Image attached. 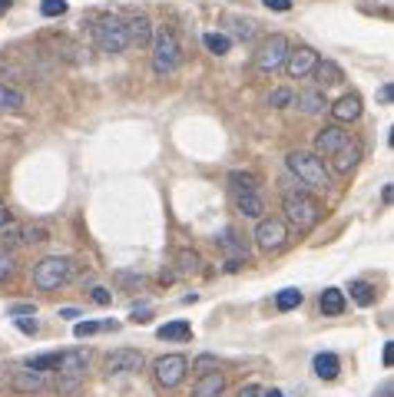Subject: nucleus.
I'll return each mask as SVG.
<instances>
[{"label":"nucleus","mask_w":394,"mask_h":397,"mask_svg":"<svg viewBox=\"0 0 394 397\" xmlns=\"http://www.w3.org/2000/svg\"><path fill=\"white\" fill-rule=\"evenodd\" d=\"M391 358H394V348H391V344H384V351H381V361H384V367H391Z\"/></svg>","instance_id":"49530a36"},{"label":"nucleus","mask_w":394,"mask_h":397,"mask_svg":"<svg viewBox=\"0 0 394 397\" xmlns=\"http://www.w3.org/2000/svg\"><path fill=\"white\" fill-rule=\"evenodd\" d=\"M222 24H229L232 27V33L239 37V40H245V44H252V40H258V24L256 20H245V17H222Z\"/></svg>","instance_id":"5701e85b"},{"label":"nucleus","mask_w":394,"mask_h":397,"mask_svg":"<svg viewBox=\"0 0 394 397\" xmlns=\"http://www.w3.org/2000/svg\"><path fill=\"white\" fill-rule=\"evenodd\" d=\"M348 291H351V298H355L361 308H371V305H375V298H378V295H375V285H371V281H361V278H358V281H351Z\"/></svg>","instance_id":"bb28decb"},{"label":"nucleus","mask_w":394,"mask_h":397,"mask_svg":"<svg viewBox=\"0 0 394 397\" xmlns=\"http://www.w3.org/2000/svg\"><path fill=\"white\" fill-rule=\"evenodd\" d=\"M182 63V46L176 40V33L169 27L152 30V73L156 77H172Z\"/></svg>","instance_id":"20e7f679"},{"label":"nucleus","mask_w":394,"mask_h":397,"mask_svg":"<svg viewBox=\"0 0 394 397\" xmlns=\"http://www.w3.org/2000/svg\"><path fill=\"white\" fill-rule=\"evenodd\" d=\"M312 77L319 80V90H325V86H338V83H345V70H341L334 60H319V66L312 70Z\"/></svg>","instance_id":"a211bd4d"},{"label":"nucleus","mask_w":394,"mask_h":397,"mask_svg":"<svg viewBox=\"0 0 394 397\" xmlns=\"http://www.w3.org/2000/svg\"><path fill=\"white\" fill-rule=\"evenodd\" d=\"M20 242H50V229H44V225H30V229H24L20 232Z\"/></svg>","instance_id":"473e14b6"},{"label":"nucleus","mask_w":394,"mask_h":397,"mask_svg":"<svg viewBox=\"0 0 394 397\" xmlns=\"http://www.w3.org/2000/svg\"><path fill=\"white\" fill-rule=\"evenodd\" d=\"M17 328H20L24 335H37V331H40V324H37V318H17Z\"/></svg>","instance_id":"a19ab883"},{"label":"nucleus","mask_w":394,"mask_h":397,"mask_svg":"<svg viewBox=\"0 0 394 397\" xmlns=\"http://www.w3.org/2000/svg\"><path fill=\"white\" fill-rule=\"evenodd\" d=\"M10 387H14L17 394H40V391L50 387V378H46L44 371H30V367H27V371H17Z\"/></svg>","instance_id":"dca6fc26"},{"label":"nucleus","mask_w":394,"mask_h":397,"mask_svg":"<svg viewBox=\"0 0 394 397\" xmlns=\"http://www.w3.org/2000/svg\"><path fill=\"white\" fill-rule=\"evenodd\" d=\"M93 44L100 53H123L129 50V37H126V20L116 10L93 17Z\"/></svg>","instance_id":"7ed1b4c3"},{"label":"nucleus","mask_w":394,"mask_h":397,"mask_svg":"<svg viewBox=\"0 0 394 397\" xmlns=\"http://www.w3.org/2000/svg\"><path fill=\"white\" fill-rule=\"evenodd\" d=\"M381 397H391V381H388L384 387H381Z\"/></svg>","instance_id":"3c124183"},{"label":"nucleus","mask_w":394,"mask_h":397,"mask_svg":"<svg viewBox=\"0 0 394 397\" xmlns=\"http://www.w3.org/2000/svg\"><path fill=\"white\" fill-rule=\"evenodd\" d=\"M358 159H361V146H358L351 136L341 139V142L332 149V156H328V163H332V169L338 176H348L351 169L358 166Z\"/></svg>","instance_id":"4468645a"},{"label":"nucleus","mask_w":394,"mask_h":397,"mask_svg":"<svg viewBox=\"0 0 394 397\" xmlns=\"http://www.w3.org/2000/svg\"><path fill=\"white\" fill-rule=\"evenodd\" d=\"M295 107L302 109V113H308V116H319L321 109L328 107V100H325V90H319V86H312V90H302L295 100H292Z\"/></svg>","instance_id":"f3484780"},{"label":"nucleus","mask_w":394,"mask_h":397,"mask_svg":"<svg viewBox=\"0 0 394 397\" xmlns=\"http://www.w3.org/2000/svg\"><path fill=\"white\" fill-rule=\"evenodd\" d=\"M226 391V378L213 371V374H202L196 384H192V397H219Z\"/></svg>","instance_id":"6ab92c4d"},{"label":"nucleus","mask_w":394,"mask_h":397,"mask_svg":"<svg viewBox=\"0 0 394 397\" xmlns=\"http://www.w3.org/2000/svg\"><path fill=\"white\" fill-rule=\"evenodd\" d=\"M285 166H288V172L298 179L302 189H319V192H325V189L332 185V176H328V169H325V159H319L312 149H292V153L285 156Z\"/></svg>","instance_id":"f257e3e1"},{"label":"nucleus","mask_w":394,"mask_h":397,"mask_svg":"<svg viewBox=\"0 0 394 397\" xmlns=\"http://www.w3.org/2000/svg\"><path fill=\"white\" fill-rule=\"evenodd\" d=\"M215 242H219V252H222V261H226V272H239L249 261V242L235 229H222V235Z\"/></svg>","instance_id":"6e6552de"},{"label":"nucleus","mask_w":394,"mask_h":397,"mask_svg":"<svg viewBox=\"0 0 394 397\" xmlns=\"http://www.w3.org/2000/svg\"><path fill=\"white\" fill-rule=\"evenodd\" d=\"M302 302H305V295L298 288H282L275 295V308H278V311H292V308H298Z\"/></svg>","instance_id":"c85d7f7f"},{"label":"nucleus","mask_w":394,"mask_h":397,"mask_svg":"<svg viewBox=\"0 0 394 397\" xmlns=\"http://www.w3.org/2000/svg\"><path fill=\"white\" fill-rule=\"evenodd\" d=\"M256 242H258V248H262V252H278V248H285L288 225L282 222V219H258Z\"/></svg>","instance_id":"9d476101"},{"label":"nucleus","mask_w":394,"mask_h":397,"mask_svg":"<svg viewBox=\"0 0 394 397\" xmlns=\"http://www.w3.org/2000/svg\"><path fill=\"white\" fill-rule=\"evenodd\" d=\"M143 351H136V348H120V351H109L107 358H103V371L107 374H136V371H143Z\"/></svg>","instance_id":"9b49d317"},{"label":"nucleus","mask_w":394,"mask_h":397,"mask_svg":"<svg viewBox=\"0 0 394 397\" xmlns=\"http://www.w3.org/2000/svg\"><path fill=\"white\" fill-rule=\"evenodd\" d=\"M129 321H136V324H150V321H152V311H150V308H136V311L129 315Z\"/></svg>","instance_id":"79ce46f5"},{"label":"nucleus","mask_w":394,"mask_h":397,"mask_svg":"<svg viewBox=\"0 0 394 397\" xmlns=\"http://www.w3.org/2000/svg\"><path fill=\"white\" fill-rule=\"evenodd\" d=\"M262 394H265V391H262L258 384H249V387H242V391H239V397H262Z\"/></svg>","instance_id":"c03bdc74"},{"label":"nucleus","mask_w":394,"mask_h":397,"mask_svg":"<svg viewBox=\"0 0 394 397\" xmlns=\"http://www.w3.org/2000/svg\"><path fill=\"white\" fill-rule=\"evenodd\" d=\"M262 3H265L269 10H282V14H285V10H292V0H262Z\"/></svg>","instance_id":"37998d69"},{"label":"nucleus","mask_w":394,"mask_h":397,"mask_svg":"<svg viewBox=\"0 0 394 397\" xmlns=\"http://www.w3.org/2000/svg\"><path fill=\"white\" fill-rule=\"evenodd\" d=\"M262 397H285L282 391H269V394H262Z\"/></svg>","instance_id":"603ef678"},{"label":"nucleus","mask_w":394,"mask_h":397,"mask_svg":"<svg viewBox=\"0 0 394 397\" xmlns=\"http://www.w3.org/2000/svg\"><path fill=\"white\" fill-rule=\"evenodd\" d=\"M60 318H80V311L76 308H60Z\"/></svg>","instance_id":"09e8293b"},{"label":"nucleus","mask_w":394,"mask_h":397,"mask_svg":"<svg viewBox=\"0 0 394 397\" xmlns=\"http://www.w3.org/2000/svg\"><path fill=\"white\" fill-rule=\"evenodd\" d=\"M215 367H219V361H215L213 354H199L196 361H192V371H199V378H202V374H213Z\"/></svg>","instance_id":"f704fd0d"},{"label":"nucleus","mask_w":394,"mask_h":397,"mask_svg":"<svg viewBox=\"0 0 394 397\" xmlns=\"http://www.w3.org/2000/svg\"><path fill=\"white\" fill-rule=\"evenodd\" d=\"M229 189H232L235 196L258 192V176L256 172H245V169H232V172H229Z\"/></svg>","instance_id":"412c9836"},{"label":"nucleus","mask_w":394,"mask_h":397,"mask_svg":"<svg viewBox=\"0 0 394 397\" xmlns=\"http://www.w3.org/2000/svg\"><path fill=\"white\" fill-rule=\"evenodd\" d=\"M288 50H292V44H288V37H282V33H272V37H265V44L258 46L256 53V70L258 73H275V70H282L288 60Z\"/></svg>","instance_id":"423d86ee"},{"label":"nucleus","mask_w":394,"mask_h":397,"mask_svg":"<svg viewBox=\"0 0 394 397\" xmlns=\"http://www.w3.org/2000/svg\"><path fill=\"white\" fill-rule=\"evenodd\" d=\"M319 53L312 50V46H295V50H288V60H285V73L292 80H305L312 77V70L319 66Z\"/></svg>","instance_id":"f8f14e48"},{"label":"nucleus","mask_w":394,"mask_h":397,"mask_svg":"<svg viewBox=\"0 0 394 397\" xmlns=\"http://www.w3.org/2000/svg\"><path fill=\"white\" fill-rule=\"evenodd\" d=\"M321 311H325V315H341V311H345V291L341 288H325L321 291Z\"/></svg>","instance_id":"b1692460"},{"label":"nucleus","mask_w":394,"mask_h":397,"mask_svg":"<svg viewBox=\"0 0 394 397\" xmlns=\"http://www.w3.org/2000/svg\"><path fill=\"white\" fill-rule=\"evenodd\" d=\"M391 100H394V83H381L378 86V103L381 107H391Z\"/></svg>","instance_id":"58836bf2"},{"label":"nucleus","mask_w":394,"mask_h":397,"mask_svg":"<svg viewBox=\"0 0 394 397\" xmlns=\"http://www.w3.org/2000/svg\"><path fill=\"white\" fill-rule=\"evenodd\" d=\"M20 245V229H0V248L3 252H17Z\"/></svg>","instance_id":"72a5a7b5"},{"label":"nucleus","mask_w":394,"mask_h":397,"mask_svg":"<svg viewBox=\"0 0 394 397\" xmlns=\"http://www.w3.org/2000/svg\"><path fill=\"white\" fill-rule=\"evenodd\" d=\"M14 272H17V255H14V252H3V248H0V281L14 278Z\"/></svg>","instance_id":"2f4dec72"},{"label":"nucleus","mask_w":394,"mask_h":397,"mask_svg":"<svg viewBox=\"0 0 394 397\" xmlns=\"http://www.w3.org/2000/svg\"><path fill=\"white\" fill-rule=\"evenodd\" d=\"M123 20H126V37H129V46H136V50H146V46H152V27L150 17L139 14V10H129V14H123Z\"/></svg>","instance_id":"ddd939ff"},{"label":"nucleus","mask_w":394,"mask_h":397,"mask_svg":"<svg viewBox=\"0 0 394 397\" xmlns=\"http://www.w3.org/2000/svg\"><path fill=\"white\" fill-rule=\"evenodd\" d=\"M202 44H206V50L209 53H215V57H222V53H229L232 50V37L222 30H213V33H206L202 37Z\"/></svg>","instance_id":"a878e982"},{"label":"nucleus","mask_w":394,"mask_h":397,"mask_svg":"<svg viewBox=\"0 0 394 397\" xmlns=\"http://www.w3.org/2000/svg\"><path fill=\"white\" fill-rule=\"evenodd\" d=\"M235 212L245 215V219H265V202L258 192H245V196H235Z\"/></svg>","instance_id":"4be33fe9"},{"label":"nucleus","mask_w":394,"mask_h":397,"mask_svg":"<svg viewBox=\"0 0 394 397\" xmlns=\"http://www.w3.org/2000/svg\"><path fill=\"white\" fill-rule=\"evenodd\" d=\"M87 364H90V354L87 351H66L60 354V364H57V374H60V387L63 394H70V391H76L80 387V381H83V374H87Z\"/></svg>","instance_id":"0eeeda50"},{"label":"nucleus","mask_w":394,"mask_h":397,"mask_svg":"<svg viewBox=\"0 0 394 397\" xmlns=\"http://www.w3.org/2000/svg\"><path fill=\"white\" fill-rule=\"evenodd\" d=\"M10 3H14V0H0V17L7 14V10H10Z\"/></svg>","instance_id":"8fccbe9b"},{"label":"nucleus","mask_w":394,"mask_h":397,"mask_svg":"<svg viewBox=\"0 0 394 397\" xmlns=\"http://www.w3.org/2000/svg\"><path fill=\"white\" fill-rule=\"evenodd\" d=\"M312 371L319 374L321 381H334V378H338V371H341V361H338V354L321 351V354H315V361H312Z\"/></svg>","instance_id":"aec40b11"},{"label":"nucleus","mask_w":394,"mask_h":397,"mask_svg":"<svg viewBox=\"0 0 394 397\" xmlns=\"http://www.w3.org/2000/svg\"><path fill=\"white\" fill-rule=\"evenodd\" d=\"M176 261H179V275H192V272H199V265H202V259H199L192 248H182L179 255H176Z\"/></svg>","instance_id":"7c9ffc66"},{"label":"nucleus","mask_w":394,"mask_h":397,"mask_svg":"<svg viewBox=\"0 0 394 397\" xmlns=\"http://www.w3.org/2000/svg\"><path fill=\"white\" fill-rule=\"evenodd\" d=\"M10 315H17V318H20V315H37V308L33 305H14L10 308Z\"/></svg>","instance_id":"a18cd8bd"},{"label":"nucleus","mask_w":394,"mask_h":397,"mask_svg":"<svg viewBox=\"0 0 394 397\" xmlns=\"http://www.w3.org/2000/svg\"><path fill=\"white\" fill-rule=\"evenodd\" d=\"M90 295H93V302H96V305H109V302H113V295H109L103 285H93Z\"/></svg>","instance_id":"ea45409f"},{"label":"nucleus","mask_w":394,"mask_h":397,"mask_svg":"<svg viewBox=\"0 0 394 397\" xmlns=\"http://www.w3.org/2000/svg\"><path fill=\"white\" fill-rule=\"evenodd\" d=\"M20 107H24V93L0 83V109H20Z\"/></svg>","instance_id":"c756f323"},{"label":"nucleus","mask_w":394,"mask_h":397,"mask_svg":"<svg viewBox=\"0 0 394 397\" xmlns=\"http://www.w3.org/2000/svg\"><path fill=\"white\" fill-rule=\"evenodd\" d=\"M328 113H332L334 126H341V122H355L358 116H361V96H358V93H345L341 100H334L332 107H328Z\"/></svg>","instance_id":"2eb2a0df"},{"label":"nucleus","mask_w":394,"mask_h":397,"mask_svg":"<svg viewBox=\"0 0 394 397\" xmlns=\"http://www.w3.org/2000/svg\"><path fill=\"white\" fill-rule=\"evenodd\" d=\"M57 364H60V351H50V354H33V358H27L24 361V367H30V371H57Z\"/></svg>","instance_id":"cd10ccee"},{"label":"nucleus","mask_w":394,"mask_h":397,"mask_svg":"<svg viewBox=\"0 0 394 397\" xmlns=\"http://www.w3.org/2000/svg\"><path fill=\"white\" fill-rule=\"evenodd\" d=\"M40 14L44 17H63L66 14V0H44V3H40Z\"/></svg>","instance_id":"e433bc0d"},{"label":"nucleus","mask_w":394,"mask_h":397,"mask_svg":"<svg viewBox=\"0 0 394 397\" xmlns=\"http://www.w3.org/2000/svg\"><path fill=\"white\" fill-rule=\"evenodd\" d=\"M282 209L298 232H312L321 222V202L315 196H308V189H302V185L282 196Z\"/></svg>","instance_id":"f03ea898"},{"label":"nucleus","mask_w":394,"mask_h":397,"mask_svg":"<svg viewBox=\"0 0 394 397\" xmlns=\"http://www.w3.org/2000/svg\"><path fill=\"white\" fill-rule=\"evenodd\" d=\"M292 100H295V93H292V90H275L272 96H269V107L285 109V107H292Z\"/></svg>","instance_id":"4c0bfd02"},{"label":"nucleus","mask_w":394,"mask_h":397,"mask_svg":"<svg viewBox=\"0 0 394 397\" xmlns=\"http://www.w3.org/2000/svg\"><path fill=\"white\" fill-rule=\"evenodd\" d=\"M152 374H156L159 387L172 391V387H179V384L186 381V374H189V361H186L182 354H163V358L152 364Z\"/></svg>","instance_id":"1a4fd4ad"},{"label":"nucleus","mask_w":394,"mask_h":397,"mask_svg":"<svg viewBox=\"0 0 394 397\" xmlns=\"http://www.w3.org/2000/svg\"><path fill=\"white\" fill-rule=\"evenodd\" d=\"M10 219H14L10 209H3V205H0V229H3V225H10Z\"/></svg>","instance_id":"de8ad7c7"},{"label":"nucleus","mask_w":394,"mask_h":397,"mask_svg":"<svg viewBox=\"0 0 394 397\" xmlns=\"http://www.w3.org/2000/svg\"><path fill=\"white\" fill-rule=\"evenodd\" d=\"M156 335L163 338V341H189V338H192V328H189V321H169Z\"/></svg>","instance_id":"393cba45"},{"label":"nucleus","mask_w":394,"mask_h":397,"mask_svg":"<svg viewBox=\"0 0 394 397\" xmlns=\"http://www.w3.org/2000/svg\"><path fill=\"white\" fill-rule=\"evenodd\" d=\"M103 328H109V324H100V321H76L73 335L76 338H90V335H96V331H103Z\"/></svg>","instance_id":"c9c22d12"},{"label":"nucleus","mask_w":394,"mask_h":397,"mask_svg":"<svg viewBox=\"0 0 394 397\" xmlns=\"http://www.w3.org/2000/svg\"><path fill=\"white\" fill-rule=\"evenodd\" d=\"M70 278H73V261L66 255H50V259H40L33 265V285L40 291H57Z\"/></svg>","instance_id":"39448f33"}]
</instances>
